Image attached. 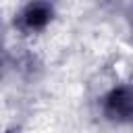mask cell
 Listing matches in <instances>:
<instances>
[{
	"label": "cell",
	"mask_w": 133,
	"mask_h": 133,
	"mask_svg": "<svg viewBox=\"0 0 133 133\" xmlns=\"http://www.w3.org/2000/svg\"><path fill=\"white\" fill-rule=\"evenodd\" d=\"M108 108L114 114H127L133 110V94L129 89H116L110 100H108Z\"/></svg>",
	"instance_id": "obj_2"
},
{
	"label": "cell",
	"mask_w": 133,
	"mask_h": 133,
	"mask_svg": "<svg viewBox=\"0 0 133 133\" xmlns=\"http://www.w3.org/2000/svg\"><path fill=\"white\" fill-rule=\"evenodd\" d=\"M50 19V10L46 4H31L25 12H23V23L31 29H39L48 23Z\"/></svg>",
	"instance_id": "obj_1"
}]
</instances>
